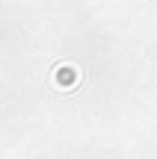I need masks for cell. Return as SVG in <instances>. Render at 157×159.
I'll return each instance as SVG.
<instances>
[{"instance_id": "6da1fadb", "label": "cell", "mask_w": 157, "mask_h": 159, "mask_svg": "<svg viewBox=\"0 0 157 159\" xmlns=\"http://www.w3.org/2000/svg\"><path fill=\"white\" fill-rule=\"evenodd\" d=\"M80 83H83V74H80V68H77V65L62 62V65H56V68H53V89L71 91V89H77Z\"/></svg>"}]
</instances>
